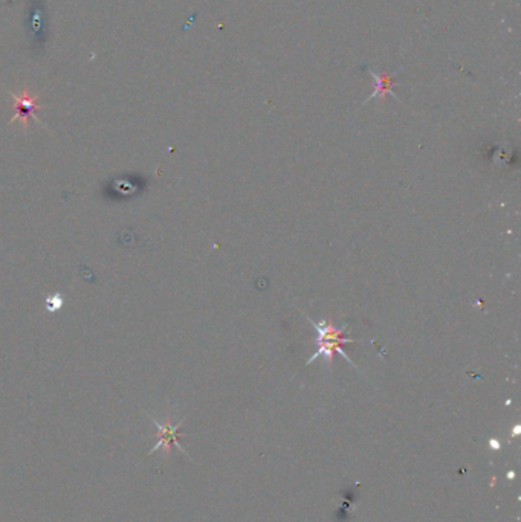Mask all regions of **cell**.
Segmentation results:
<instances>
[{"label": "cell", "mask_w": 521, "mask_h": 522, "mask_svg": "<svg viewBox=\"0 0 521 522\" xmlns=\"http://www.w3.org/2000/svg\"><path fill=\"white\" fill-rule=\"evenodd\" d=\"M307 320H309V322H311L312 327L316 330V335H318L315 339V344H316V347H318V350H316V353H314L311 359L306 362V365H311L312 362L318 359L320 356L326 358L327 365H330L332 360H334L335 354H339V356H341L343 359H345V362H349L350 365L355 367V364L350 360V358L347 356L345 351L343 350L344 344L357 342V339L344 338V333H345L347 329H349V325L344 324L343 327H336V325L332 321L315 322V321L311 320V317H307Z\"/></svg>", "instance_id": "cell-1"}, {"label": "cell", "mask_w": 521, "mask_h": 522, "mask_svg": "<svg viewBox=\"0 0 521 522\" xmlns=\"http://www.w3.org/2000/svg\"><path fill=\"white\" fill-rule=\"evenodd\" d=\"M12 98V104H14V109H16V115L12 116V119L10 121V124L16 123V121H22V124H24V128H28V119L33 118L35 121H39V118H37L34 113L42 109V105L37 103V98L35 96H31L28 92V89L24 90V94L22 95H16L12 94L11 95Z\"/></svg>", "instance_id": "cell-2"}, {"label": "cell", "mask_w": 521, "mask_h": 522, "mask_svg": "<svg viewBox=\"0 0 521 522\" xmlns=\"http://www.w3.org/2000/svg\"><path fill=\"white\" fill-rule=\"evenodd\" d=\"M150 420H152L155 423V425H156V428H157V438H160V440H157V443L153 446V449L150 451V455H152L153 452H156L157 449H160L161 446H164V448H167V449H170L171 446H176V448L180 452H185L182 448H180V444H179V434H178L179 426H180V423H182V421H180L179 425H171L170 420H167L165 423H160L157 420H155L153 417H150Z\"/></svg>", "instance_id": "cell-3"}, {"label": "cell", "mask_w": 521, "mask_h": 522, "mask_svg": "<svg viewBox=\"0 0 521 522\" xmlns=\"http://www.w3.org/2000/svg\"><path fill=\"white\" fill-rule=\"evenodd\" d=\"M366 69L368 71V73L372 75L373 80L376 81V87H375V92H373L372 95H370L364 103H367V101H370V100H373V98H377V96H379L381 100H384V98L387 96V95L395 96L396 100H398V96L393 94V90H391V89H393V86L396 85V81H395L393 77H391V75H387V73L377 75V73H375L373 71H370L368 67H366Z\"/></svg>", "instance_id": "cell-4"}, {"label": "cell", "mask_w": 521, "mask_h": 522, "mask_svg": "<svg viewBox=\"0 0 521 522\" xmlns=\"http://www.w3.org/2000/svg\"><path fill=\"white\" fill-rule=\"evenodd\" d=\"M63 306V295L62 293H54L51 295V297L46 298V308L48 312H57V310H60V307Z\"/></svg>", "instance_id": "cell-5"}]
</instances>
